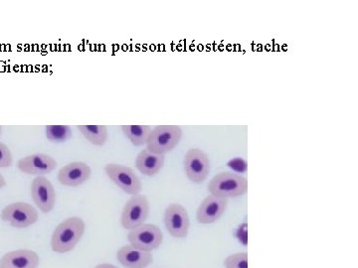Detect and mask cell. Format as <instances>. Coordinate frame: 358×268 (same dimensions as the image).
<instances>
[{"mask_svg":"<svg viewBox=\"0 0 358 268\" xmlns=\"http://www.w3.org/2000/svg\"><path fill=\"white\" fill-rule=\"evenodd\" d=\"M86 225L83 218L71 217L59 223L51 237L54 253H67L73 251L83 237Z\"/></svg>","mask_w":358,"mask_h":268,"instance_id":"obj_1","label":"cell"},{"mask_svg":"<svg viewBox=\"0 0 358 268\" xmlns=\"http://www.w3.org/2000/svg\"><path fill=\"white\" fill-rule=\"evenodd\" d=\"M208 190L212 196L217 198H237L248 192V180L236 173H219L211 179Z\"/></svg>","mask_w":358,"mask_h":268,"instance_id":"obj_2","label":"cell"},{"mask_svg":"<svg viewBox=\"0 0 358 268\" xmlns=\"http://www.w3.org/2000/svg\"><path fill=\"white\" fill-rule=\"evenodd\" d=\"M182 134V129L178 126H157L152 129L147 142V149L155 154H169L178 147Z\"/></svg>","mask_w":358,"mask_h":268,"instance_id":"obj_3","label":"cell"},{"mask_svg":"<svg viewBox=\"0 0 358 268\" xmlns=\"http://www.w3.org/2000/svg\"><path fill=\"white\" fill-rule=\"evenodd\" d=\"M150 202L145 195H134L124 204L121 223L124 230H131L143 225L150 215Z\"/></svg>","mask_w":358,"mask_h":268,"instance_id":"obj_4","label":"cell"},{"mask_svg":"<svg viewBox=\"0 0 358 268\" xmlns=\"http://www.w3.org/2000/svg\"><path fill=\"white\" fill-rule=\"evenodd\" d=\"M105 172L110 180L127 194L134 196L140 194L143 189L140 177L131 167L110 163L105 166Z\"/></svg>","mask_w":358,"mask_h":268,"instance_id":"obj_5","label":"cell"},{"mask_svg":"<svg viewBox=\"0 0 358 268\" xmlns=\"http://www.w3.org/2000/svg\"><path fill=\"white\" fill-rule=\"evenodd\" d=\"M38 211L24 202L9 204L1 211V220L15 229H25L38 221Z\"/></svg>","mask_w":358,"mask_h":268,"instance_id":"obj_6","label":"cell"},{"mask_svg":"<svg viewBox=\"0 0 358 268\" xmlns=\"http://www.w3.org/2000/svg\"><path fill=\"white\" fill-rule=\"evenodd\" d=\"M128 241L134 248L152 253L162 246L164 234L157 225L143 223L140 227L129 230Z\"/></svg>","mask_w":358,"mask_h":268,"instance_id":"obj_7","label":"cell"},{"mask_svg":"<svg viewBox=\"0 0 358 268\" xmlns=\"http://www.w3.org/2000/svg\"><path fill=\"white\" fill-rule=\"evenodd\" d=\"M186 176L195 184L204 182L210 172V160L208 155L199 148L188 150L183 160Z\"/></svg>","mask_w":358,"mask_h":268,"instance_id":"obj_8","label":"cell"},{"mask_svg":"<svg viewBox=\"0 0 358 268\" xmlns=\"http://www.w3.org/2000/svg\"><path fill=\"white\" fill-rule=\"evenodd\" d=\"M164 225L176 239H185L189 232L190 221L187 211L180 204H171L164 211Z\"/></svg>","mask_w":358,"mask_h":268,"instance_id":"obj_9","label":"cell"},{"mask_svg":"<svg viewBox=\"0 0 358 268\" xmlns=\"http://www.w3.org/2000/svg\"><path fill=\"white\" fill-rule=\"evenodd\" d=\"M33 202L42 213H50L56 203V192L54 186L44 176H37L31 183Z\"/></svg>","mask_w":358,"mask_h":268,"instance_id":"obj_10","label":"cell"},{"mask_svg":"<svg viewBox=\"0 0 358 268\" xmlns=\"http://www.w3.org/2000/svg\"><path fill=\"white\" fill-rule=\"evenodd\" d=\"M16 166L21 172L28 175L44 176L56 168L57 161L50 155L37 154L28 155L18 160Z\"/></svg>","mask_w":358,"mask_h":268,"instance_id":"obj_11","label":"cell"},{"mask_svg":"<svg viewBox=\"0 0 358 268\" xmlns=\"http://www.w3.org/2000/svg\"><path fill=\"white\" fill-rule=\"evenodd\" d=\"M92 169L85 162L76 161L67 164L59 170L58 181L66 187H79L89 180Z\"/></svg>","mask_w":358,"mask_h":268,"instance_id":"obj_12","label":"cell"},{"mask_svg":"<svg viewBox=\"0 0 358 268\" xmlns=\"http://www.w3.org/2000/svg\"><path fill=\"white\" fill-rule=\"evenodd\" d=\"M228 206V200L217 198L210 195L200 203L196 211L197 223L210 225L220 220Z\"/></svg>","mask_w":358,"mask_h":268,"instance_id":"obj_13","label":"cell"},{"mask_svg":"<svg viewBox=\"0 0 358 268\" xmlns=\"http://www.w3.org/2000/svg\"><path fill=\"white\" fill-rule=\"evenodd\" d=\"M38 253L30 249L9 251L0 258V268H38Z\"/></svg>","mask_w":358,"mask_h":268,"instance_id":"obj_14","label":"cell"},{"mask_svg":"<svg viewBox=\"0 0 358 268\" xmlns=\"http://www.w3.org/2000/svg\"><path fill=\"white\" fill-rule=\"evenodd\" d=\"M117 262L126 268H147L152 263V253L141 251L131 246H122L117 253Z\"/></svg>","mask_w":358,"mask_h":268,"instance_id":"obj_15","label":"cell"},{"mask_svg":"<svg viewBox=\"0 0 358 268\" xmlns=\"http://www.w3.org/2000/svg\"><path fill=\"white\" fill-rule=\"evenodd\" d=\"M164 161H166L164 155L152 154L145 148L136 156V167L143 175L152 177L162 170Z\"/></svg>","mask_w":358,"mask_h":268,"instance_id":"obj_16","label":"cell"},{"mask_svg":"<svg viewBox=\"0 0 358 268\" xmlns=\"http://www.w3.org/2000/svg\"><path fill=\"white\" fill-rule=\"evenodd\" d=\"M80 133L92 144L103 147L108 140V128L105 126H78Z\"/></svg>","mask_w":358,"mask_h":268,"instance_id":"obj_17","label":"cell"},{"mask_svg":"<svg viewBox=\"0 0 358 268\" xmlns=\"http://www.w3.org/2000/svg\"><path fill=\"white\" fill-rule=\"evenodd\" d=\"M122 131L134 145L141 147L147 144L152 128L150 126H122Z\"/></svg>","mask_w":358,"mask_h":268,"instance_id":"obj_18","label":"cell"},{"mask_svg":"<svg viewBox=\"0 0 358 268\" xmlns=\"http://www.w3.org/2000/svg\"><path fill=\"white\" fill-rule=\"evenodd\" d=\"M47 140L52 142H66L72 138V129L68 126H47L45 128Z\"/></svg>","mask_w":358,"mask_h":268,"instance_id":"obj_19","label":"cell"},{"mask_svg":"<svg viewBox=\"0 0 358 268\" xmlns=\"http://www.w3.org/2000/svg\"><path fill=\"white\" fill-rule=\"evenodd\" d=\"M226 268H248V255L245 253H234L224 262Z\"/></svg>","mask_w":358,"mask_h":268,"instance_id":"obj_20","label":"cell"},{"mask_svg":"<svg viewBox=\"0 0 358 268\" xmlns=\"http://www.w3.org/2000/svg\"><path fill=\"white\" fill-rule=\"evenodd\" d=\"M13 163V157L10 149L6 144L0 142V168H8Z\"/></svg>","mask_w":358,"mask_h":268,"instance_id":"obj_21","label":"cell"},{"mask_svg":"<svg viewBox=\"0 0 358 268\" xmlns=\"http://www.w3.org/2000/svg\"><path fill=\"white\" fill-rule=\"evenodd\" d=\"M95 268H119L115 267L114 265H110V263H101V265H96Z\"/></svg>","mask_w":358,"mask_h":268,"instance_id":"obj_22","label":"cell"},{"mask_svg":"<svg viewBox=\"0 0 358 268\" xmlns=\"http://www.w3.org/2000/svg\"><path fill=\"white\" fill-rule=\"evenodd\" d=\"M6 178H4L3 175H2L1 173H0V189H2V188L6 187Z\"/></svg>","mask_w":358,"mask_h":268,"instance_id":"obj_23","label":"cell"},{"mask_svg":"<svg viewBox=\"0 0 358 268\" xmlns=\"http://www.w3.org/2000/svg\"><path fill=\"white\" fill-rule=\"evenodd\" d=\"M1 133H2V128H1V126H0V135H1Z\"/></svg>","mask_w":358,"mask_h":268,"instance_id":"obj_24","label":"cell"}]
</instances>
